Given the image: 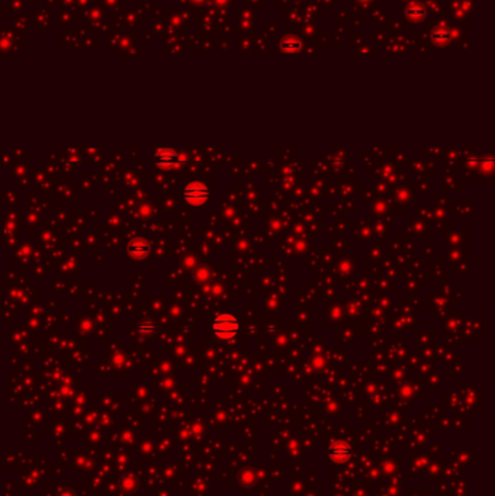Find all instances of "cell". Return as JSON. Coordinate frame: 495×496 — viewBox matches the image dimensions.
<instances>
[{"label": "cell", "mask_w": 495, "mask_h": 496, "mask_svg": "<svg viewBox=\"0 0 495 496\" xmlns=\"http://www.w3.org/2000/svg\"><path fill=\"white\" fill-rule=\"evenodd\" d=\"M238 319L235 318V315L229 314V312H224V314H220L214 322H212V330H214V334L220 338V339H232L237 332H238Z\"/></svg>", "instance_id": "1"}, {"label": "cell", "mask_w": 495, "mask_h": 496, "mask_svg": "<svg viewBox=\"0 0 495 496\" xmlns=\"http://www.w3.org/2000/svg\"><path fill=\"white\" fill-rule=\"evenodd\" d=\"M183 195H185V199L187 200V203H190L193 206H201V205L206 203L208 199H209L208 187L205 184L199 183V181H193V183L187 184Z\"/></svg>", "instance_id": "2"}, {"label": "cell", "mask_w": 495, "mask_h": 496, "mask_svg": "<svg viewBox=\"0 0 495 496\" xmlns=\"http://www.w3.org/2000/svg\"><path fill=\"white\" fill-rule=\"evenodd\" d=\"M128 253L131 254V256H134V257H144L147 253H148V244L144 241V239H141V238H138V239H134V241H131L129 242V245H128Z\"/></svg>", "instance_id": "3"}, {"label": "cell", "mask_w": 495, "mask_h": 496, "mask_svg": "<svg viewBox=\"0 0 495 496\" xmlns=\"http://www.w3.org/2000/svg\"><path fill=\"white\" fill-rule=\"evenodd\" d=\"M157 164L162 167H171V165L177 164V156L173 153V150H159L157 156Z\"/></svg>", "instance_id": "4"}]
</instances>
